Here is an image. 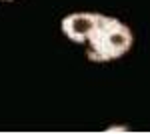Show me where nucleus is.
<instances>
[{
	"mask_svg": "<svg viewBox=\"0 0 150 134\" xmlns=\"http://www.w3.org/2000/svg\"><path fill=\"white\" fill-rule=\"evenodd\" d=\"M62 34L74 44L86 46L90 62H112L130 52L134 34L130 26L100 12H72L60 22Z\"/></svg>",
	"mask_w": 150,
	"mask_h": 134,
	"instance_id": "f257e3e1",
	"label": "nucleus"
},
{
	"mask_svg": "<svg viewBox=\"0 0 150 134\" xmlns=\"http://www.w3.org/2000/svg\"><path fill=\"white\" fill-rule=\"evenodd\" d=\"M106 132H128V128L126 126H118V124H114V126H108Z\"/></svg>",
	"mask_w": 150,
	"mask_h": 134,
	"instance_id": "f03ea898",
	"label": "nucleus"
},
{
	"mask_svg": "<svg viewBox=\"0 0 150 134\" xmlns=\"http://www.w3.org/2000/svg\"><path fill=\"white\" fill-rule=\"evenodd\" d=\"M2 2H12V0H2Z\"/></svg>",
	"mask_w": 150,
	"mask_h": 134,
	"instance_id": "7ed1b4c3",
	"label": "nucleus"
}]
</instances>
